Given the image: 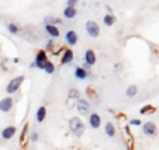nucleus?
<instances>
[{"label":"nucleus","instance_id":"15","mask_svg":"<svg viewBox=\"0 0 159 150\" xmlns=\"http://www.w3.org/2000/svg\"><path fill=\"white\" fill-rule=\"evenodd\" d=\"M45 31L48 33V36L51 39H57V37H60V28L55 27V25H45Z\"/></svg>","mask_w":159,"mask_h":150},{"label":"nucleus","instance_id":"1","mask_svg":"<svg viewBox=\"0 0 159 150\" xmlns=\"http://www.w3.org/2000/svg\"><path fill=\"white\" fill-rule=\"evenodd\" d=\"M85 130H86L85 122H83L79 116H73L69 119V131L75 137H77V138L82 137L83 134H85Z\"/></svg>","mask_w":159,"mask_h":150},{"label":"nucleus","instance_id":"3","mask_svg":"<svg viewBox=\"0 0 159 150\" xmlns=\"http://www.w3.org/2000/svg\"><path fill=\"white\" fill-rule=\"evenodd\" d=\"M75 107H76L77 113H79L80 116H89L91 104H89L88 100H85V98H79V100L75 102Z\"/></svg>","mask_w":159,"mask_h":150},{"label":"nucleus","instance_id":"20","mask_svg":"<svg viewBox=\"0 0 159 150\" xmlns=\"http://www.w3.org/2000/svg\"><path fill=\"white\" fill-rule=\"evenodd\" d=\"M103 22H104V25L111 27V25H115V22H116V16L113 14H106L103 18Z\"/></svg>","mask_w":159,"mask_h":150},{"label":"nucleus","instance_id":"10","mask_svg":"<svg viewBox=\"0 0 159 150\" xmlns=\"http://www.w3.org/2000/svg\"><path fill=\"white\" fill-rule=\"evenodd\" d=\"M64 39H66V43L69 46H76L77 42H79V36L75 30H69L67 33L64 34Z\"/></svg>","mask_w":159,"mask_h":150},{"label":"nucleus","instance_id":"8","mask_svg":"<svg viewBox=\"0 0 159 150\" xmlns=\"http://www.w3.org/2000/svg\"><path fill=\"white\" fill-rule=\"evenodd\" d=\"M85 28H86V33L89 37H98L100 36V25H98L95 21H86L85 24Z\"/></svg>","mask_w":159,"mask_h":150},{"label":"nucleus","instance_id":"13","mask_svg":"<svg viewBox=\"0 0 159 150\" xmlns=\"http://www.w3.org/2000/svg\"><path fill=\"white\" fill-rule=\"evenodd\" d=\"M141 130H143V134L147 137H153L156 134V125L153 122H144L141 125Z\"/></svg>","mask_w":159,"mask_h":150},{"label":"nucleus","instance_id":"9","mask_svg":"<svg viewBox=\"0 0 159 150\" xmlns=\"http://www.w3.org/2000/svg\"><path fill=\"white\" fill-rule=\"evenodd\" d=\"M83 62L88 64V66H91V67L95 66V62H97V55H95V52H94V49H86V51H85Z\"/></svg>","mask_w":159,"mask_h":150},{"label":"nucleus","instance_id":"29","mask_svg":"<svg viewBox=\"0 0 159 150\" xmlns=\"http://www.w3.org/2000/svg\"><path fill=\"white\" fill-rule=\"evenodd\" d=\"M77 2L79 0H67V6H71V7H76Z\"/></svg>","mask_w":159,"mask_h":150},{"label":"nucleus","instance_id":"25","mask_svg":"<svg viewBox=\"0 0 159 150\" xmlns=\"http://www.w3.org/2000/svg\"><path fill=\"white\" fill-rule=\"evenodd\" d=\"M28 141H30V143H37V141H39V132H37V131L28 132Z\"/></svg>","mask_w":159,"mask_h":150},{"label":"nucleus","instance_id":"27","mask_svg":"<svg viewBox=\"0 0 159 150\" xmlns=\"http://www.w3.org/2000/svg\"><path fill=\"white\" fill-rule=\"evenodd\" d=\"M149 111H155V109H153L152 106H144L143 109L140 110V113H141V115H146V113H149Z\"/></svg>","mask_w":159,"mask_h":150},{"label":"nucleus","instance_id":"14","mask_svg":"<svg viewBox=\"0 0 159 150\" xmlns=\"http://www.w3.org/2000/svg\"><path fill=\"white\" fill-rule=\"evenodd\" d=\"M43 24L45 25H55V27H58V25L62 24V20L58 18V16H54V15H48V16H45Z\"/></svg>","mask_w":159,"mask_h":150},{"label":"nucleus","instance_id":"5","mask_svg":"<svg viewBox=\"0 0 159 150\" xmlns=\"http://www.w3.org/2000/svg\"><path fill=\"white\" fill-rule=\"evenodd\" d=\"M14 106H15L14 97L7 95V97H3V98L0 100V111H2V113H9V111H12Z\"/></svg>","mask_w":159,"mask_h":150},{"label":"nucleus","instance_id":"7","mask_svg":"<svg viewBox=\"0 0 159 150\" xmlns=\"http://www.w3.org/2000/svg\"><path fill=\"white\" fill-rule=\"evenodd\" d=\"M73 60H75V52H73V49H70V48L62 49L61 58H60L61 66H69V64L73 62Z\"/></svg>","mask_w":159,"mask_h":150},{"label":"nucleus","instance_id":"16","mask_svg":"<svg viewBox=\"0 0 159 150\" xmlns=\"http://www.w3.org/2000/svg\"><path fill=\"white\" fill-rule=\"evenodd\" d=\"M46 115H48V111H46V107L45 106H40L39 109L36 110V120L37 123H42L45 119H46Z\"/></svg>","mask_w":159,"mask_h":150},{"label":"nucleus","instance_id":"31","mask_svg":"<svg viewBox=\"0 0 159 150\" xmlns=\"http://www.w3.org/2000/svg\"><path fill=\"white\" fill-rule=\"evenodd\" d=\"M30 68H36V64H34V61H31L30 62V66H28Z\"/></svg>","mask_w":159,"mask_h":150},{"label":"nucleus","instance_id":"2","mask_svg":"<svg viewBox=\"0 0 159 150\" xmlns=\"http://www.w3.org/2000/svg\"><path fill=\"white\" fill-rule=\"evenodd\" d=\"M25 82V76H15L14 79H11L9 82H7L6 88H5V91H6L7 95H14V94H16L18 91L21 89V86H22V83Z\"/></svg>","mask_w":159,"mask_h":150},{"label":"nucleus","instance_id":"30","mask_svg":"<svg viewBox=\"0 0 159 150\" xmlns=\"http://www.w3.org/2000/svg\"><path fill=\"white\" fill-rule=\"evenodd\" d=\"M20 61H21V60L18 58V57H15L14 60H12V62H14V64H20Z\"/></svg>","mask_w":159,"mask_h":150},{"label":"nucleus","instance_id":"26","mask_svg":"<svg viewBox=\"0 0 159 150\" xmlns=\"http://www.w3.org/2000/svg\"><path fill=\"white\" fill-rule=\"evenodd\" d=\"M54 48H55V42H54V39H49V40L46 42L45 51H46V52H52V51H54Z\"/></svg>","mask_w":159,"mask_h":150},{"label":"nucleus","instance_id":"4","mask_svg":"<svg viewBox=\"0 0 159 150\" xmlns=\"http://www.w3.org/2000/svg\"><path fill=\"white\" fill-rule=\"evenodd\" d=\"M48 61H49L48 52H46L45 49H40V51H37V54H36V57H34L36 68H39V70H43L45 64H46Z\"/></svg>","mask_w":159,"mask_h":150},{"label":"nucleus","instance_id":"18","mask_svg":"<svg viewBox=\"0 0 159 150\" xmlns=\"http://www.w3.org/2000/svg\"><path fill=\"white\" fill-rule=\"evenodd\" d=\"M62 15H64V18H66V20H73V18H76V15H77L76 7L66 6V9H64Z\"/></svg>","mask_w":159,"mask_h":150},{"label":"nucleus","instance_id":"28","mask_svg":"<svg viewBox=\"0 0 159 150\" xmlns=\"http://www.w3.org/2000/svg\"><path fill=\"white\" fill-rule=\"evenodd\" d=\"M129 125H131V126H141L143 123H141V120H140V119L134 117V119H131V120H129Z\"/></svg>","mask_w":159,"mask_h":150},{"label":"nucleus","instance_id":"11","mask_svg":"<svg viewBox=\"0 0 159 150\" xmlns=\"http://www.w3.org/2000/svg\"><path fill=\"white\" fill-rule=\"evenodd\" d=\"M88 123L92 130H98L101 126V116L98 113H89L88 116Z\"/></svg>","mask_w":159,"mask_h":150},{"label":"nucleus","instance_id":"19","mask_svg":"<svg viewBox=\"0 0 159 150\" xmlns=\"http://www.w3.org/2000/svg\"><path fill=\"white\" fill-rule=\"evenodd\" d=\"M67 98H69L70 101L76 102L79 98H82V97H80V91H79L77 88H70L69 92H67Z\"/></svg>","mask_w":159,"mask_h":150},{"label":"nucleus","instance_id":"17","mask_svg":"<svg viewBox=\"0 0 159 150\" xmlns=\"http://www.w3.org/2000/svg\"><path fill=\"white\" fill-rule=\"evenodd\" d=\"M104 132H106V135L113 138V137L116 135V126H115V123L113 122H106L104 125Z\"/></svg>","mask_w":159,"mask_h":150},{"label":"nucleus","instance_id":"32","mask_svg":"<svg viewBox=\"0 0 159 150\" xmlns=\"http://www.w3.org/2000/svg\"><path fill=\"white\" fill-rule=\"evenodd\" d=\"M0 67H2V61H0Z\"/></svg>","mask_w":159,"mask_h":150},{"label":"nucleus","instance_id":"12","mask_svg":"<svg viewBox=\"0 0 159 150\" xmlns=\"http://www.w3.org/2000/svg\"><path fill=\"white\" fill-rule=\"evenodd\" d=\"M75 77L77 80H86L88 77H91V71H86L82 66H76L75 67Z\"/></svg>","mask_w":159,"mask_h":150},{"label":"nucleus","instance_id":"6","mask_svg":"<svg viewBox=\"0 0 159 150\" xmlns=\"http://www.w3.org/2000/svg\"><path fill=\"white\" fill-rule=\"evenodd\" d=\"M16 132H18L16 126H14V125H7V126H5V128L2 130V132H0V137H2V140L9 141V140H12V138L16 135Z\"/></svg>","mask_w":159,"mask_h":150},{"label":"nucleus","instance_id":"23","mask_svg":"<svg viewBox=\"0 0 159 150\" xmlns=\"http://www.w3.org/2000/svg\"><path fill=\"white\" fill-rule=\"evenodd\" d=\"M55 70H57V66L52 61H48L46 64H45V67H43V71H45L46 75H54Z\"/></svg>","mask_w":159,"mask_h":150},{"label":"nucleus","instance_id":"24","mask_svg":"<svg viewBox=\"0 0 159 150\" xmlns=\"http://www.w3.org/2000/svg\"><path fill=\"white\" fill-rule=\"evenodd\" d=\"M7 31L11 34H14V36H16V34L20 33V27H18L15 22H9V24H7Z\"/></svg>","mask_w":159,"mask_h":150},{"label":"nucleus","instance_id":"21","mask_svg":"<svg viewBox=\"0 0 159 150\" xmlns=\"http://www.w3.org/2000/svg\"><path fill=\"white\" fill-rule=\"evenodd\" d=\"M28 138V123H24V126H22V131H21V135H20V143L21 146H24L25 143V140Z\"/></svg>","mask_w":159,"mask_h":150},{"label":"nucleus","instance_id":"22","mask_svg":"<svg viewBox=\"0 0 159 150\" xmlns=\"http://www.w3.org/2000/svg\"><path fill=\"white\" fill-rule=\"evenodd\" d=\"M125 94H126V97H129V98L135 97L139 94V86H137V85H129V86L126 88V91H125Z\"/></svg>","mask_w":159,"mask_h":150}]
</instances>
